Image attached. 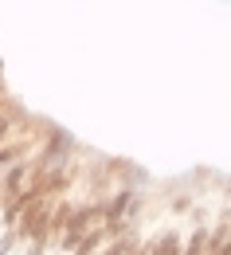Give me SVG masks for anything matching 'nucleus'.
<instances>
[{"instance_id": "nucleus-1", "label": "nucleus", "mask_w": 231, "mask_h": 255, "mask_svg": "<svg viewBox=\"0 0 231 255\" xmlns=\"http://www.w3.org/2000/svg\"><path fill=\"white\" fill-rule=\"evenodd\" d=\"M145 244H149V255H184V236L172 224L153 232V236H145Z\"/></svg>"}]
</instances>
